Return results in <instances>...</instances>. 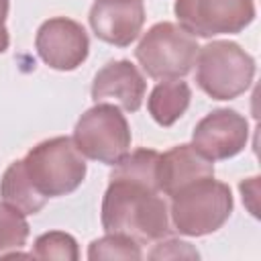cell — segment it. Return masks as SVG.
<instances>
[{
  "instance_id": "14",
  "label": "cell",
  "mask_w": 261,
  "mask_h": 261,
  "mask_svg": "<svg viewBox=\"0 0 261 261\" xmlns=\"http://www.w3.org/2000/svg\"><path fill=\"white\" fill-rule=\"evenodd\" d=\"M192 100V90L188 86V82L184 80H161V84H157L147 100V108L151 118L159 124V126H171L175 124L184 112L188 110Z\"/></svg>"
},
{
  "instance_id": "19",
  "label": "cell",
  "mask_w": 261,
  "mask_h": 261,
  "mask_svg": "<svg viewBox=\"0 0 261 261\" xmlns=\"http://www.w3.org/2000/svg\"><path fill=\"white\" fill-rule=\"evenodd\" d=\"M200 253L186 241L179 239H159V243L149 251V259H198Z\"/></svg>"
},
{
  "instance_id": "11",
  "label": "cell",
  "mask_w": 261,
  "mask_h": 261,
  "mask_svg": "<svg viewBox=\"0 0 261 261\" xmlns=\"http://www.w3.org/2000/svg\"><path fill=\"white\" fill-rule=\"evenodd\" d=\"M92 98L94 102L112 100L126 112H137L143 104L147 82L139 67L128 59L108 61L92 82Z\"/></svg>"
},
{
  "instance_id": "7",
  "label": "cell",
  "mask_w": 261,
  "mask_h": 261,
  "mask_svg": "<svg viewBox=\"0 0 261 261\" xmlns=\"http://www.w3.org/2000/svg\"><path fill=\"white\" fill-rule=\"evenodd\" d=\"M179 24L194 37L234 35L255 18V0H175Z\"/></svg>"
},
{
  "instance_id": "12",
  "label": "cell",
  "mask_w": 261,
  "mask_h": 261,
  "mask_svg": "<svg viewBox=\"0 0 261 261\" xmlns=\"http://www.w3.org/2000/svg\"><path fill=\"white\" fill-rule=\"evenodd\" d=\"M214 175V163L204 157L194 145H177L159 153L157 159V188L165 196H173L188 184Z\"/></svg>"
},
{
  "instance_id": "10",
  "label": "cell",
  "mask_w": 261,
  "mask_h": 261,
  "mask_svg": "<svg viewBox=\"0 0 261 261\" xmlns=\"http://www.w3.org/2000/svg\"><path fill=\"white\" fill-rule=\"evenodd\" d=\"M145 24L143 0H94L90 27L94 35L114 47H128Z\"/></svg>"
},
{
  "instance_id": "13",
  "label": "cell",
  "mask_w": 261,
  "mask_h": 261,
  "mask_svg": "<svg viewBox=\"0 0 261 261\" xmlns=\"http://www.w3.org/2000/svg\"><path fill=\"white\" fill-rule=\"evenodd\" d=\"M0 196L6 204L20 210L24 216L41 212L49 200L45 194H41L37 190V186L29 177L22 159H16L6 167V171L0 179Z\"/></svg>"
},
{
  "instance_id": "6",
  "label": "cell",
  "mask_w": 261,
  "mask_h": 261,
  "mask_svg": "<svg viewBox=\"0 0 261 261\" xmlns=\"http://www.w3.org/2000/svg\"><path fill=\"white\" fill-rule=\"evenodd\" d=\"M71 139L84 157L98 163L114 165L128 153L130 128L118 106L96 102V106L80 116Z\"/></svg>"
},
{
  "instance_id": "4",
  "label": "cell",
  "mask_w": 261,
  "mask_h": 261,
  "mask_svg": "<svg viewBox=\"0 0 261 261\" xmlns=\"http://www.w3.org/2000/svg\"><path fill=\"white\" fill-rule=\"evenodd\" d=\"M196 84L214 100H232L249 90L255 59L232 41H212L198 49Z\"/></svg>"
},
{
  "instance_id": "20",
  "label": "cell",
  "mask_w": 261,
  "mask_h": 261,
  "mask_svg": "<svg viewBox=\"0 0 261 261\" xmlns=\"http://www.w3.org/2000/svg\"><path fill=\"white\" fill-rule=\"evenodd\" d=\"M241 194H243V202L247 204L249 212L253 216H259L257 212V194H259V177H249L245 181H241Z\"/></svg>"
},
{
  "instance_id": "9",
  "label": "cell",
  "mask_w": 261,
  "mask_h": 261,
  "mask_svg": "<svg viewBox=\"0 0 261 261\" xmlns=\"http://www.w3.org/2000/svg\"><path fill=\"white\" fill-rule=\"evenodd\" d=\"M249 141V122L232 108H218L206 114L192 133V145L210 161L234 157Z\"/></svg>"
},
{
  "instance_id": "8",
  "label": "cell",
  "mask_w": 261,
  "mask_h": 261,
  "mask_svg": "<svg viewBox=\"0 0 261 261\" xmlns=\"http://www.w3.org/2000/svg\"><path fill=\"white\" fill-rule=\"evenodd\" d=\"M39 57L57 71H71L80 67L90 53V39L86 29L65 16L45 20L35 37Z\"/></svg>"
},
{
  "instance_id": "2",
  "label": "cell",
  "mask_w": 261,
  "mask_h": 261,
  "mask_svg": "<svg viewBox=\"0 0 261 261\" xmlns=\"http://www.w3.org/2000/svg\"><path fill=\"white\" fill-rule=\"evenodd\" d=\"M232 212L230 188L212 177L188 184L171 196V226L186 237L216 232Z\"/></svg>"
},
{
  "instance_id": "1",
  "label": "cell",
  "mask_w": 261,
  "mask_h": 261,
  "mask_svg": "<svg viewBox=\"0 0 261 261\" xmlns=\"http://www.w3.org/2000/svg\"><path fill=\"white\" fill-rule=\"evenodd\" d=\"M159 190L147 186L110 179L102 198V226L106 232H118L137 243H153L171 232L169 206Z\"/></svg>"
},
{
  "instance_id": "18",
  "label": "cell",
  "mask_w": 261,
  "mask_h": 261,
  "mask_svg": "<svg viewBox=\"0 0 261 261\" xmlns=\"http://www.w3.org/2000/svg\"><path fill=\"white\" fill-rule=\"evenodd\" d=\"M31 255L37 259L77 261L80 251H77V243L71 234L61 232V230H51V232H43L41 237H37Z\"/></svg>"
},
{
  "instance_id": "16",
  "label": "cell",
  "mask_w": 261,
  "mask_h": 261,
  "mask_svg": "<svg viewBox=\"0 0 261 261\" xmlns=\"http://www.w3.org/2000/svg\"><path fill=\"white\" fill-rule=\"evenodd\" d=\"M29 239V222L20 210L0 202V257L20 255Z\"/></svg>"
},
{
  "instance_id": "17",
  "label": "cell",
  "mask_w": 261,
  "mask_h": 261,
  "mask_svg": "<svg viewBox=\"0 0 261 261\" xmlns=\"http://www.w3.org/2000/svg\"><path fill=\"white\" fill-rule=\"evenodd\" d=\"M141 243L126 234L118 232H106L104 237L96 239L90 243L88 249V259L90 261H100V259H141Z\"/></svg>"
},
{
  "instance_id": "15",
  "label": "cell",
  "mask_w": 261,
  "mask_h": 261,
  "mask_svg": "<svg viewBox=\"0 0 261 261\" xmlns=\"http://www.w3.org/2000/svg\"><path fill=\"white\" fill-rule=\"evenodd\" d=\"M157 159H159V153L153 149H137L133 153H126L114 163L110 179L130 181V184L147 186L151 190H159L157 188Z\"/></svg>"
},
{
  "instance_id": "3",
  "label": "cell",
  "mask_w": 261,
  "mask_h": 261,
  "mask_svg": "<svg viewBox=\"0 0 261 261\" xmlns=\"http://www.w3.org/2000/svg\"><path fill=\"white\" fill-rule=\"evenodd\" d=\"M37 190L47 198L75 192L88 171L86 157L71 137H53L35 145L22 159Z\"/></svg>"
},
{
  "instance_id": "21",
  "label": "cell",
  "mask_w": 261,
  "mask_h": 261,
  "mask_svg": "<svg viewBox=\"0 0 261 261\" xmlns=\"http://www.w3.org/2000/svg\"><path fill=\"white\" fill-rule=\"evenodd\" d=\"M8 4H10V0H0V53H4V51L8 49V43H10V37H8V29H6Z\"/></svg>"
},
{
  "instance_id": "5",
  "label": "cell",
  "mask_w": 261,
  "mask_h": 261,
  "mask_svg": "<svg viewBox=\"0 0 261 261\" xmlns=\"http://www.w3.org/2000/svg\"><path fill=\"white\" fill-rule=\"evenodd\" d=\"M198 41L181 24H153L135 49V57L143 71L153 80H177L190 73L198 55Z\"/></svg>"
}]
</instances>
